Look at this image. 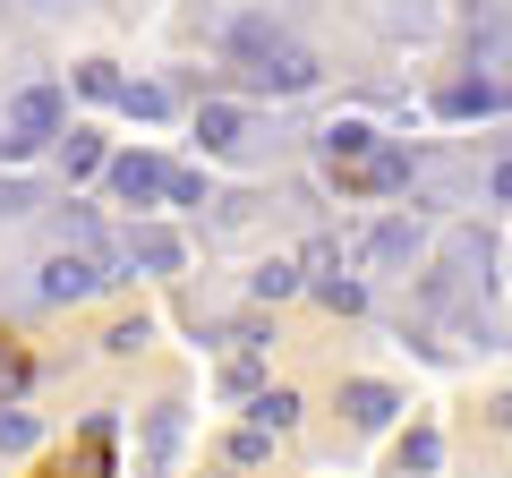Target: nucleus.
I'll use <instances>...</instances> for the list:
<instances>
[{
	"instance_id": "1",
	"label": "nucleus",
	"mask_w": 512,
	"mask_h": 478,
	"mask_svg": "<svg viewBox=\"0 0 512 478\" xmlns=\"http://www.w3.org/2000/svg\"><path fill=\"white\" fill-rule=\"evenodd\" d=\"M52 129H60V94H52V86H26V94H18V120H9V146L35 154Z\"/></svg>"
},
{
	"instance_id": "2",
	"label": "nucleus",
	"mask_w": 512,
	"mask_h": 478,
	"mask_svg": "<svg viewBox=\"0 0 512 478\" xmlns=\"http://www.w3.org/2000/svg\"><path fill=\"white\" fill-rule=\"evenodd\" d=\"M111 188H120L128 205H146L154 188H171V171H163V163H146V154H120V163H111Z\"/></svg>"
},
{
	"instance_id": "3",
	"label": "nucleus",
	"mask_w": 512,
	"mask_h": 478,
	"mask_svg": "<svg viewBox=\"0 0 512 478\" xmlns=\"http://www.w3.org/2000/svg\"><path fill=\"white\" fill-rule=\"evenodd\" d=\"M94 282H103L94 257H52V265H43V299H86Z\"/></svg>"
},
{
	"instance_id": "4",
	"label": "nucleus",
	"mask_w": 512,
	"mask_h": 478,
	"mask_svg": "<svg viewBox=\"0 0 512 478\" xmlns=\"http://www.w3.org/2000/svg\"><path fill=\"white\" fill-rule=\"evenodd\" d=\"M256 43V35H248ZM256 52H265V43H256ZM256 77H265V86H282V94H299V86H308V52H291V43H282V52H265V69H256Z\"/></svg>"
},
{
	"instance_id": "5",
	"label": "nucleus",
	"mask_w": 512,
	"mask_h": 478,
	"mask_svg": "<svg viewBox=\"0 0 512 478\" xmlns=\"http://www.w3.org/2000/svg\"><path fill=\"white\" fill-rule=\"evenodd\" d=\"M325 146H333V163H367V154H376V129H367V120H333Z\"/></svg>"
},
{
	"instance_id": "6",
	"label": "nucleus",
	"mask_w": 512,
	"mask_h": 478,
	"mask_svg": "<svg viewBox=\"0 0 512 478\" xmlns=\"http://www.w3.org/2000/svg\"><path fill=\"white\" fill-rule=\"evenodd\" d=\"M350 419H359V427H384V419H393V393H384V385H350Z\"/></svg>"
},
{
	"instance_id": "7",
	"label": "nucleus",
	"mask_w": 512,
	"mask_h": 478,
	"mask_svg": "<svg viewBox=\"0 0 512 478\" xmlns=\"http://www.w3.org/2000/svg\"><path fill=\"white\" fill-rule=\"evenodd\" d=\"M197 137H205V146H231V137H239V111H231V103L197 111Z\"/></svg>"
},
{
	"instance_id": "8",
	"label": "nucleus",
	"mask_w": 512,
	"mask_h": 478,
	"mask_svg": "<svg viewBox=\"0 0 512 478\" xmlns=\"http://www.w3.org/2000/svg\"><path fill=\"white\" fill-rule=\"evenodd\" d=\"M256 419H265V427H291L299 402H291V393H265V402H256Z\"/></svg>"
},
{
	"instance_id": "9",
	"label": "nucleus",
	"mask_w": 512,
	"mask_h": 478,
	"mask_svg": "<svg viewBox=\"0 0 512 478\" xmlns=\"http://www.w3.org/2000/svg\"><path fill=\"white\" fill-rule=\"evenodd\" d=\"M120 103L137 111V120H154V111H163V94H154V86H120Z\"/></svg>"
},
{
	"instance_id": "10",
	"label": "nucleus",
	"mask_w": 512,
	"mask_h": 478,
	"mask_svg": "<svg viewBox=\"0 0 512 478\" xmlns=\"http://www.w3.org/2000/svg\"><path fill=\"white\" fill-rule=\"evenodd\" d=\"M0 385H26V350L18 342H0Z\"/></svg>"
},
{
	"instance_id": "11",
	"label": "nucleus",
	"mask_w": 512,
	"mask_h": 478,
	"mask_svg": "<svg viewBox=\"0 0 512 478\" xmlns=\"http://www.w3.org/2000/svg\"><path fill=\"white\" fill-rule=\"evenodd\" d=\"M495 197H512V163H504V171H495Z\"/></svg>"
}]
</instances>
